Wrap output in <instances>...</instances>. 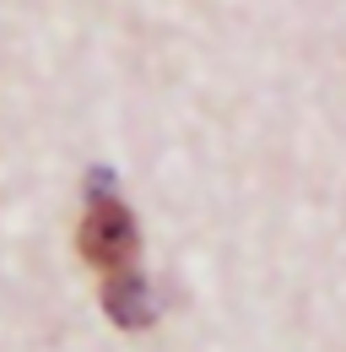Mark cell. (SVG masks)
I'll return each instance as SVG.
<instances>
[{"mask_svg":"<svg viewBox=\"0 0 346 352\" xmlns=\"http://www.w3.org/2000/svg\"><path fill=\"white\" fill-rule=\"evenodd\" d=\"M76 244H82V255L97 265L103 276H114V271H130V265H135L141 233H135V217H130L114 195H97V201L86 206V217H82Z\"/></svg>","mask_w":346,"mask_h":352,"instance_id":"1","label":"cell"},{"mask_svg":"<svg viewBox=\"0 0 346 352\" xmlns=\"http://www.w3.org/2000/svg\"><path fill=\"white\" fill-rule=\"evenodd\" d=\"M103 309H108V320L114 325H125V331H146L152 325V287L135 276V271H114V276H103Z\"/></svg>","mask_w":346,"mask_h":352,"instance_id":"2","label":"cell"}]
</instances>
